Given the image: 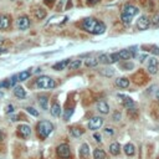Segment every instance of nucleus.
Listing matches in <instances>:
<instances>
[{
    "mask_svg": "<svg viewBox=\"0 0 159 159\" xmlns=\"http://www.w3.org/2000/svg\"><path fill=\"white\" fill-rule=\"evenodd\" d=\"M82 28L87 32L95 34V35H100V34H103L106 31V25L102 21H98L93 18L85 19L83 22H82Z\"/></svg>",
    "mask_w": 159,
    "mask_h": 159,
    "instance_id": "nucleus-1",
    "label": "nucleus"
},
{
    "mask_svg": "<svg viewBox=\"0 0 159 159\" xmlns=\"http://www.w3.org/2000/svg\"><path fill=\"white\" fill-rule=\"evenodd\" d=\"M36 130H37V136L40 137V139H46L50 136L51 132L54 130V124L49 121H41L37 123Z\"/></svg>",
    "mask_w": 159,
    "mask_h": 159,
    "instance_id": "nucleus-2",
    "label": "nucleus"
},
{
    "mask_svg": "<svg viewBox=\"0 0 159 159\" xmlns=\"http://www.w3.org/2000/svg\"><path fill=\"white\" fill-rule=\"evenodd\" d=\"M36 86L39 88H55L56 82L49 76H40L36 80Z\"/></svg>",
    "mask_w": 159,
    "mask_h": 159,
    "instance_id": "nucleus-3",
    "label": "nucleus"
},
{
    "mask_svg": "<svg viewBox=\"0 0 159 159\" xmlns=\"http://www.w3.org/2000/svg\"><path fill=\"white\" fill-rule=\"evenodd\" d=\"M16 25H18L19 30H28L30 28V19L26 15L19 16L16 20Z\"/></svg>",
    "mask_w": 159,
    "mask_h": 159,
    "instance_id": "nucleus-4",
    "label": "nucleus"
},
{
    "mask_svg": "<svg viewBox=\"0 0 159 159\" xmlns=\"http://www.w3.org/2000/svg\"><path fill=\"white\" fill-rule=\"evenodd\" d=\"M103 126V118L102 117H92L88 122V128L90 129H100Z\"/></svg>",
    "mask_w": 159,
    "mask_h": 159,
    "instance_id": "nucleus-5",
    "label": "nucleus"
},
{
    "mask_svg": "<svg viewBox=\"0 0 159 159\" xmlns=\"http://www.w3.org/2000/svg\"><path fill=\"white\" fill-rule=\"evenodd\" d=\"M56 152L60 158H69L71 155V151H70V147L67 144H60L56 149Z\"/></svg>",
    "mask_w": 159,
    "mask_h": 159,
    "instance_id": "nucleus-6",
    "label": "nucleus"
},
{
    "mask_svg": "<svg viewBox=\"0 0 159 159\" xmlns=\"http://www.w3.org/2000/svg\"><path fill=\"white\" fill-rule=\"evenodd\" d=\"M138 12H139V9L136 8L134 5L126 4V5L123 6V14H126V15H128V16H130V18L136 16V15L138 14Z\"/></svg>",
    "mask_w": 159,
    "mask_h": 159,
    "instance_id": "nucleus-7",
    "label": "nucleus"
},
{
    "mask_svg": "<svg viewBox=\"0 0 159 159\" xmlns=\"http://www.w3.org/2000/svg\"><path fill=\"white\" fill-rule=\"evenodd\" d=\"M149 25H151V20H149V18L147 16V15H142L140 18H139V20H138V22H137V26H138V29L139 30H147L148 28H149Z\"/></svg>",
    "mask_w": 159,
    "mask_h": 159,
    "instance_id": "nucleus-8",
    "label": "nucleus"
},
{
    "mask_svg": "<svg viewBox=\"0 0 159 159\" xmlns=\"http://www.w3.org/2000/svg\"><path fill=\"white\" fill-rule=\"evenodd\" d=\"M18 134L21 138H28L31 134V128L28 124H21L18 127Z\"/></svg>",
    "mask_w": 159,
    "mask_h": 159,
    "instance_id": "nucleus-9",
    "label": "nucleus"
},
{
    "mask_svg": "<svg viewBox=\"0 0 159 159\" xmlns=\"http://www.w3.org/2000/svg\"><path fill=\"white\" fill-rule=\"evenodd\" d=\"M148 72L152 75H155L158 72V60L155 57L148 59Z\"/></svg>",
    "mask_w": 159,
    "mask_h": 159,
    "instance_id": "nucleus-10",
    "label": "nucleus"
},
{
    "mask_svg": "<svg viewBox=\"0 0 159 159\" xmlns=\"http://www.w3.org/2000/svg\"><path fill=\"white\" fill-rule=\"evenodd\" d=\"M133 80H134L136 83L143 85V82H144V83L147 82V76H145V73H144L143 71H139V72H137V73L133 76Z\"/></svg>",
    "mask_w": 159,
    "mask_h": 159,
    "instance_id": "nucleus-11",
    "label": "nucleus"
},
{
    "mask_svg": "<svg viewBox=\"0 0 159 159\" xmlns=\"http://www.w3.org/2000/svg\"><path fill=\"white\" fill-rule=\"evenodd\" d=\"M10 26V18L8 15L0 14V30H5Z\"/></svg>",
    "mask_w": 159,
    "mask_h": 159,
    "instance_id": "nucleus-12",
    "label": "nucleus"
},
{
    "mask_svg": "<svg viewBox=\"0 0 159 159\" xmlns=\"http://www.w3.org/2000/svg\"><path fill=\"white\" fill-rule=\"evenodd\" d=\"M69 63H70V59H66V60H62V61L55 63L54 66H52V69L56 70V71H61V70H65L66 67H67Z\"/></svg>",
    "mask_w": 159,
    "mask_h": 159,
    "instance_id": "nucleus-13",
    "label": "nucleus"
},
{
    "mask_svg": "<svg viewBox=\"0 0 159 159\" xmlns=\"http://www.w3.org/2000/svg\"><path fill=\"white\" fill-rule=\"evenodd\" d=\"M80 157H81V159H88L90 157V147L88 144H82L81 148H80Z\"/></svg>",
    "mask_w": 159,
    "mask_h": 159,
    "instance_id": "nucleus-14",
    "label": "nucleus"
},
{
    "mask_svg": "<svg viewBox=\"0 0 159 159\" xmlns=\"http://www.w3.org/2000/svg\"><path fill=\"white\" fill-rule=\"evenodd\" d=\"M97 111L103 113V114H107L110 112V107H108V104L107 102H104V101H100L97 103Z\"/></svg>",
    "mask_w": 159,
    "mask_h": 159,
    "instance_id": "nucleus-15",
    "label": "nucleus"
},
{
    "mask_svg": "<svg viewBox=\"0 0 159 159\" xmlns=\"http://www.w3.org/2000/svg\"><path fill=\"white\" fill-rule=\"evenodd\" d=\"M121 97L123 98V100H122V103H123V106H124L127 110L134 107V101L132 100L130 97H126V96H121Z\"/></svg>",
    "mask_w": 159,
    "mask_h": 159,
    "instance_id": "nucleus-16",
    "label": "nucleus"
},
{
    "mask_svg": "<svg viewBox=\"0 0 159 159\" xmlns=\"http://www.w3.org/2000/svg\"><path fill=\"white\" fill-rule=\"evenodd\" d=\"M116 85L121 88H127L129 86V80L126 78V77H121V78L116 80Z\"/></svg>",
    "mask_w": 159,
    "mask_h": 159,
    "instance_id": "nucleus-17",
    "label": "nucleus"
},
{
    "mask_svg": "<svg viewBox=\"0 0 159 159\" xmlns=\"http://www.w3.org/2000/svg\"><path fill=\"white\" fill-rule=\"evenodd\" d=\"M51 114L54 116V117H59L61 114V106L59 103H54L51 106V110H50Z\"/></svg>",
    "mask_w": 159,
    "mask_h": 159,
    "instance_id": "nucleus-18",
    "label": "nucleus"
},
{
    "mask_svg": "<svg viewBox=\"0 0 159 159\" xmlns=\"http://www.w3.org/2000/svg\"><path fill=\"white\" fill-rule=\"evenodd\" d=\"M14 93H15V96H16L18 98H25V97H26V91H25L21 86H16V87L14 88Z\"/></svg>",
    "mask_w": 159,
    "mask_h": 159,
    "instance_id": "nucleus-19",
    "label": "nucleus"
},
{
    "mask_svg": "<svg viewBox=\"0 0 159 159\" xmlns=\"http://www.w3.org/2000/svg\"><path fill=\"white\" fill-rule=\"evenodd\" d=\"M70 134L72 137H75V138H78L80 136L83 134V129L78 128V127H72V128H70Z\"/></svg>",
    "mask_w": 159,
    "mask_h": 159,
    "instance_id": "nucleus-20",
    "label": "nucleus"
},
{
    "mask_svg": "<svg viewBox=\"0 0 159 159\" xmlns=\"http://www.w3.org/2000/svg\"><path fill=\"white\" fill-rule=\"evenodd\" d=\"M124 153H126L128 157L134 155V153H136V148H134V145L132 144V143L126 144V145H124Z\"/></svg>",
    "mask_w": 159,
    "mask_h": 159,
    "instance_id": "nucleus-21",
    "label": "nucleus"
},
{
    "mask_svg": "<svg viewBox=\"0 0 159 159\" xmlns=\"http://www.w3.org/2000/svg\"><path fill=\"white\" fill-rule=\"evenodd\" d=\"M118 56H119V60H129V59L133 57V55H132L128 50L119 51V52H118Z\"/></svg>",
    "mask_w": 159,
    "mask_h": 159,
    "instance_id": "nucleus-22",
    "label": "nucleus"
},
{
    "mask_svg": "<svg viewBox=\"0 0 159 159\" xmlns=\"http://www.w3.org/2000/svg\"><path fill=\"white\" fill-rule=\"evenodd\" d=\"M45 16H46V10H45V9L37 8V9L35 10V18H36L37 20H42Z\"/></svg>",
    "mask_w": 159,
    "mask_h": 159,
    "instance_id": "nucleus-23",
    "label": "nucleus"
},
{
    "mask_svg": "<svg viewBox=\"0 0 159 159\" xmlns=\"http://www.w3.org/2000/svg\"><path fill=\"white\" fill-rule=\"evenodd\" d=\"M110 152L113 155H118L119 152H121V147H119V144L118 143H112L111 147H110Z\"/></svg>",
    "mask_w": 159,
    "mask_h": 159,
    "instance_id": "nucleus-24",
    "label": "nucleus"
},
{
    "mask_svg": "<svg viewBox=\"0 0 159 159\" xmlns=\"http://www.w3.org/2000/svg\"><path fill=\"white\" fill-rule=\"evenodd\" d=\"M85 63H86V66H87V67H96V66L98 65V59H95V57L87 59Z\"/></svg>",
    "mask_w": 159,
    "mask_h": 159,
    "instance_id": "nucleus-25",
    "label": "nucleus"
},
{
    "mask_svg": "<svg viewBox=\"0 0 159 159\" xmlns=\"http://www.w3.org/2000/svg\"><path fill=\"white\" fill-rule=\"evenodd\" d=\"M100 73L103 75V76H106V77H112L114 75V70L113 69H101Z\"/></svg>",
    "mask_w": 159,
    "mask_h": 159,
    "instance_id": "nucleus-26",
    "label": "nucleus"
},
{
    "mask_svg": "<svg viewBox=\"0 0 159 159\" xmlns=\"http://www.w3.org/2000/svg\"><path fill=\"white\" fill-rule=\"evenodd\" d=\"M31 72L30 71H22L18 75V81H25V80H28L30 77Z\"/></svg>",
    "mask_w": 159,
    "mask_h": 159,
    "instance_id": "nucleus-27",
    "label": "nucleus"
},
{
    "mask_svg": "<svg viewBox=\"0 0 159 159\" xmlns=\"http://www.w3.org/2000/svg\"><path fill=\"white\" fill-rule=\"evenodd\" d=\"M47 97L46 96H40L39 97V104L41 106L42 110H47Z\"/></svg>",
    "mask_w": 159,
    "mask_h": 159,
    "instance_id": "nucleus-28",
    "label": "nucleus"
},
{
    "mask_svg": "<svg viewBox=\"0 0 159 159\" xmlns=\"http://www.w3.org/2000/svg\"><path fill=\"white\" fill-rule=\"evenodd\" d=\"M81 63H82L81 60H73V61H70L69 67H70V70H76V69H78L80 66H81Z\"/></svg>",
    "mask_w": 159,
    "mask_h": 159,
    "instance_id": "nucleus-29",
    "label": "nucleus"
},
{
    "mask_svg": "<svg viewBox=\"0 0 159 159\" xmlns=\"http://www.w3.org/2000/svg\"><path fill=\"white\" fill-rule=\"evenodd\" d=\"M93 157H95V159H104L106 158V153L102 149H95Z\"/></svg>",
    "mask_w": 159,
    "mask_h": 159,
    "instance_id": "nucleus-30",
    "label": "nucleus"
},
{
    "mask_svg": "<svg viewBox=\"0 0 159 159\" xmlns=\"http://www.w3.org/2000/svg\"><path fill=\"white\" fill-rule=\"evenodd\" d=\"M119 60V56H118V52H114V54H111L108 55V63H114Z\"/></svg>",
    "mask_w": 159,
    "mask_h": 159,
    "instance_id": "nucleus-31",
    "label": "nucleus"
},
{
    "mask_svg": "<svg viewBox=\"0 0 159 159\" xmlns=\"http://www.w3.org/2000/svg\"><path fill=\"white\" fill-rule=\"evenodd\" d=\"M121 20H122V22H123L124 25H129V24H130V21H132V18H130V16H128V15H126V14H123V12H122V15H121Z\"/></svg>",
    "mask_w": 159,
    "mask_h": 159,
    "instance_id": "nucleus-32",
    "label": "nucleus"
},
{
    "mask_svg": "<svg viewBox=\"0 0 159 159\" xmlns=\"http://www.w3.org/2000/svg\"><path fill=\"white\" fill-rule=\"evenodd\" d=\"M128 116H130L133 119H136V118L138 117V111H137L136 108H129V110H128Z\"/></svg>",
    "mask_w": 159,
    "mask_h": 159,
    "instance_id": "nucleus-33",
    "label": "nucleus"
},
{
    "mask_svg": "<svg viewBox=\"0 0 159 159\" xmlns=\"http://www.w3.org/2000/svg\"><path fill=\"white\" fill-rule=\"evenodd\" d=\"M98 62L108 63V55H107V54H102V55H100V57H98Z\"/></svg>",
    "mask_w": 159,
    "mask_h": 159,
    "instance_id": "nucleus-34",
    "label": "nucleus"
},
{
    "mask_svg": "<svg viewBox=\"0 0 159 159\" xmlns=\"http://www.w3.org/2000/svg\"><path fill=\"white\" fill-rule=\"evenodd\" d=\"M26 111H28L30 114L35 116V117H37V116H39V112H37L35 108H32V107H28V108H26Z\"/></svg>",
    "mask_w": 159,
    "mask_h": 159,
    "instance_id": "nucleus-35",
    "label": "nucleus"
},
{
    "mask_svg": "<svg viewBox=\"0 0 159 159\" xmlns=\"http://www.w3.org/2000/svg\"><path fill=\"white\" fill-rule=\"evenodd\" d=\"M18 82V75L16 76H12L9 81V86H15V83Z\"/></svg>",
    "mask_w": 159,
    "mask_h": 159,
    "instance_id": "nucleus-36",
    "label": "nucleus"
},
{
    "mask_svg": "<svg viewBox=\"0 0 159 159\" xmlns=\"http://www.w3.org/2000/svg\"><path fill=\"white\" fill-rule=\"evenodd\" d=\"M151 22H152L154 26H158V25H159V15H158V14H157V15H154Z\"/></svg>",
    "mask_w": 159,
    "mask_h": 159,
    "instance_id": "nucleus-37",
    "label": "nucleus"
},
{
    "mask_svg": "<svg viewBox=\"0 0 159 159\" xmlns=\"http://www.w3.org/2000/svg\"><path fill=\"white\" fill-rule=\"evenodd\" d=\"M72 113H73V108H70V110L66 111V113H65V119H66V121H67V119L72 116Z\"/></svg>",
    "mask_w": 159,
    "mask_h": 159,
    "instance_id": "nucleus-38",
    "label": "nucleus"
},
{
    "mask_svg": "<svg viewBox=\"0 0 159 159\" xmlns=\"http://www.w3.org/2000/svg\"><path fill=\"white\" fill-rule=\"evenodd\" d=\"M123 69H126V70H129V69H133L134 67V65L132 63V62H127V63H124L123 66H122Z\"/></svg>",
    "mask_w": 159,
    "mask_h": 159,
    "instance_id": "nucleus-39",
    "label": "nucleus"
},
{
    "mask_svg": "<svg viewBox=\"0 0 159 159\" xmlns=\"http://www.w3.org/2000/svg\"><path fill=\"white\" fill-rule=\"evenodd\" d=\"M151 52H152V54H154V55H159V47H158V46H155V45H153V46H152Z\"/></svg>",
    "mask_w": 159,
    "mask_h": 159,
    "instance_id": "nucleus-40",
    "label": "nucleus"
},
{
    "mask_svg": "<svg viewBox=\"0 0 159 159\" xmlns=\"http://www.w3.org/2000/svg\"><path fill=\"white\" fill-rule=\"evenodd\" d=\"M104 132H106L107 134H110V136H113V134H114V130H113L112 128H110V127L106 128V129H104Z\"/></svg>",
    "mask_w": 159,
    "mask_h": 159,
    "instance_id": "nucleus-41",
    "label": "nucleus"
},
{
    "mask_svg": "<svg viewBox=\"0 0 159 159\" xmlns=\"http://www.w3.org/2000/svg\"><path fill=\"white\" fill-rule=\"evenodd\" d=\"M113 119H114V121H119V119H121V113L116 112V113L113 114Z\"/></svg>",
    "mask_w": 159,
    "mask_h": 159,
    "instance_id": "nucleus-42",
    "label": "nucleus"
},
{
    "mask_svg": "<svg viewBox=\"0 0 159 159\" xmlns=\"http://www.w3.org/2000/svg\"><path fill=\"white\" fill-rule=\"evenodd\" d=\"M12 111H14V106H12V104H9L8 107H6V113H11Z\"/></svg>",
    "mask_w": 159,
    "mask_h": 159,
    "instance_id": "nucleus-43",
    "label": "nucleus"
},
{
    "mask_svg": "<svg viewBox=\"0 0 159 159\" xmlns=\"http://www.w3.org/2000/svg\"><path fill=\"white\" fill-rule=\"evenodd\" d=\"M93 138L96 139V142H101V140H102L101 134H98V133H95V134H93Z\"/></svg>",
    "mask_w": 159,
    "mask_h": 159,
    "instance_id": "nucleus-44",
    "label": "nucleus"
},
{
    "mask_svg": "<svg viewBox=\"0 0 159 159\" xmlns=\"http://www.w3.org/2000/svg\"><path fill=\"white\" fill-rule=\"evenodd\" d=\"M0 87H10V86H9V81L2 82V83H0Z\"/></svg>",
    "mask_w": 159,
    "mask_h": 159,
    "instance_id": "nucleus-45",
    "label": "nucleus"
},
{
    "mask_svg": "<svg viewBox=\"0 0 159 159\" xmlns=\"http://www.w3.org/2000/svg\"><path fill=\"white\" fill-rule=\"evenodd\" d=\"M87 3H88L90 5H95V4L98 3V0H87Z\"/></svg>",
    "mask_w": 159,
    "mask_h": 159,
    "instance_id": "nucleus-46",
    "label": "nucleus"
},
{
    "mask_svg": "<svg viewBox=\"0 0 159 159\" xmlns=\"http://www.w3.org/2000/svg\"><path fill=\"white\" fill-rule=\"evenodd\" d=\"M155 97H157V100L159 101V91H157V93H155Z\"/></svg>",
    "mask_w": 159,
    "mask_h": 159,
    "instance_id": "nucleus-47",
    "label": "nucleus"
},
{
    "mask_svg": "<svg viewBox=\"0 0 159 159\" xmlns=\"http://www.w3.org/2000/svg\"><path fill=\"white\" fill-rule=\"evenodd\" d=\"M3 52H6L5 49H0V54H3Z\"/></svg>",
    "mask_w": 159,
    "mask_h": 159,
    "instance_id": "nucleus-48",
    "label": "nucleus"
},
{
    "mask_svg": "<svg viewBox=\"0 0 159 159\" xmlns=\"http://www.w3.org/2000/svg\"><path fill=\"white\" fill-rule=\"evenodd\" d=\"M0 97H3V93H2V92H0Z\"/></svg>",
    "mask_w": 159,
    "mask_h": 159,
    "instance_id": "nucleus-49",
    "label": "nucleus"
},
{
    "mask_svg": "<svg viewBox=\"0 0 159 159\" xmlns=\"http://www.w3.org/2000/svg\"><path fill=\"white\" fill-rule=\"evenodd\" d=\"M46 2H51V0H46Z\"/></svg>",
    "mask_w": 159,
    "mask_h": 159,
    "instance_id": "nucleus-50",
    "label": "nucleus"
}]
</instances>
